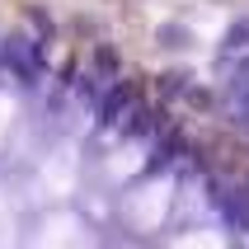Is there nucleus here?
I'll return each mask as SVG.
<instances>
[{
	"instance_id": "obj_1",
	"label": "nucleus",
	"mask_w": 249,
	"mask_h": 249,
	"mask_svg": "<svg viewBox=\"0 0 249 249\" xmlns=\"http://www.w3.org/2000/svg\"><path fill=\"white\" fill-rule=\"evenodd\" d=\"M28 85H33V75H28L19 61H5V56H0V151H5V146L52 151V146H56V132H47V127H56V99L33 94ZM5 169L38 179L33 169H19V165H5ZM38 202H42V197L33 193L28 183L0 174V240H19V235H24L19 216H33Z\"/></svg>"
}]
</instances>
